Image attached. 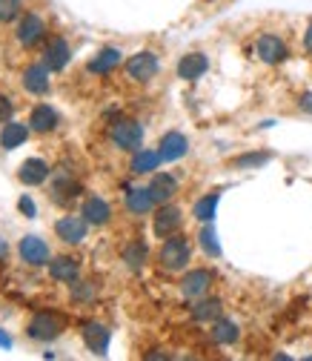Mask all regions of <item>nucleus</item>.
<instances>
[{"label": "nucleus", "mask_w": 312, "mask_h": 361, "mask_svg": "<svg viewBox=\"0 0 312 361\" xmlns=\"http://www.w3.org/2000/svg\"><path fill=\"white\" fill-rule=\"evenodd\" d=\"M270 158H273L270 152H247V155L235 158V161H232V166H235V169H255V166H263Z\"/></svg>", "instance_id": "nucleus-30"}, {"label": "nucleus", "mask_w": 312, "mask_h": 361, "mask_svg": "<svg viewBox=\"0 0 312 361\" xmlns=\"http://www.w3.org/2000/svg\"><path fill=\"white\" fill-rule=\"evenodd\" d=\"M109 135H112L115 147H120V149H126V152H138L141 144H144V129H141V123H138V121H129V118L115 121L112 129H109Z\"/></svg>", "instance_id": "nucleus-2"}, {"label": "nucleus", "mask_w": 312, "mask_h": 361, "mask_svg": "<svg viewBox=\"0 0 312 361\" xmlns=\"http://www.w3.org/2000/svg\"><path fill=\"white\" fill-rule=\"evenodd\" d=\"M29 135V126L26 123H18V121H6L4 123V132H0V147L4 149H18Z\"/></svg>", "instance_id": "nucleus-20"}, {"label": "nucleus", "mask_w": 312, "mask_h": 361, "mask_svg": "<svg viewBox=\"0 0 312 361\" xmlns=\"http://www.w3.org/2000/svg\"><path fill=\"white\" fill-rule=\"evenodd\" d=\"M55 123H58V115L49 106H35L29 115V129H35V132H52Z\"/></svg>", "instance_id": "nucleus-24"}, {"label": "nucleus", "mask_w": 312, "mask_h": 361, "mask_svg": "<svg viewBox=\"0 0 312 361\" xmlns=\"http://www.w3.org/2000/svg\"><path fill=\"white\" fill-rule=\"evenodd\" d=\"M218 198H220L218 192H209V195H204V198L195 204L192 215H195L198 221H204V224H206V221H212V218H215V207H218Z\"/></svg>", "instance_id": "nucleus-29"}, {"label": "nucleus", "mask_w": 312, "mask_h": 361, "mask_svg": "<svg viewBox=\"0 0 312 361\" xmlns=\"http://www.w3.org/2000/svg\"><path fill=\"white\" fill-rule=\"evenodd\" d=\"M86 218H77V215H66L55 224V233L63 244H80L86 238Z\"/></svg>", "instance_id": "nucleus-6"}, {"label": "nucleus", "mask_w": 312, "mask_h": 361, "mask_svg": "<svg viewBox=\"0 0 312 361\" xmlns=\"http://www.w3.org/2000/svg\"><path fill=\"white\" fill-rule=\"evenodd\" d=\"M18 252H20V258H23L26 264H32V267H40V264H46V261H49V247H46V241L37 238V235H26V238H20Z\"/></svg>", "instance_id": "nucleus-7"}, {"label": "nucleus", "mask_w": 312, "mask_h": 361, "mask_svg": "<svg viewBox=\"0 0 312 361\" xmlns=\"http://www.w3.org/2000/svg\"><path fill=\"white\" fill-rule=\"evenodd\" d=\"M255 55L263 61V63H270V66H278L287 61L289 49H287V43L278 37V35H261L255 40Z\"/></svg>", "instance_id": "nucleus-3"}, {"label": "nucleus", "mask_w": 312, "mask_h": 361, "mask_svg": "<svg viewBox=\"0 0 312 361\" xmlns=\"http://www.w3.org/2000/svg\"><path fill=\"white\" fill-rule=\"evenodd\" d=\"M75 195H77V184H72V178L55 180V187H52V201L55 204H69V201H75Z\"/></svg>", "instance_id": "nucleus-28"}, {"label": "nucleus", "mask_w": 312, "mask_h": 361, "mask_svg": "<svg viewBox=\"0 0 312 361\" xmlns=\"http://www.w3.org/2000/svg\"><path fill=\"white\" fill-rule=\"evenodd\" d=\"M301 106H304V109L312 115V95H309V92H306V95H301Z\"/></svg>", "instance_id": "nucleus-37"}, {"label": "nucleus", "mask_w": 312, "mask_h": 361, "mask_svg": "<svg viewBox=\"0 0 312 361\" xmlns=\"http://www.w3.org/2000/svg\"><path fill=\"white\" fill-rule=\"evenodd\" d=\"M83 341H86V347L92 350L95 355H106V350H109V330L104 324H86L83 327Z\"/></svg>", "instance_id": "nucleus-15"}, {"label": "nucleus", "mask_w": 312, "mask_h": 361, "mask_svg": "<svg viewBox=\"0 0 312 361\" xmlns=\"http://www.w3.org/2000/svg\"><path fill=\"white\" fill-rule=\"evenodd\" d=\"M23 0H0V23H9L20 15Z\"/></svg>", "instance_id": "nucleus-31"}, {"label": "nucleus", "mask_w": 312, "mask_h": 361, "mask_svg": "<svg viewBox=\"0 0 312 361\" xmlns=\"http://www.w3.org/2000/svg\"><path fill=\"white\" fill-rule=\"evenodd\" d=\"M77 273H80V264H77L75 258H69V255H58V258L49 264V276H52L55 281L72 284V281L77 279Z\"/></svg>", "instance_id": "nucleus-16"}, {"label": "nucleus", "mask_w": 312, "mask_h": 361, "mask_svg": "<svg viewBox=\"0 0 312 361\" xmlns=\"http://www.w3.org/2000/svg\"><path fill=\"white\" fill-rule=\"evenodd\" d=\"M120 66V49H101L92 61H89V72H95V75H109L112 69Z\"/></svg>", "instance_id": "nucleus-21"}, {"label": "nucleus", "mask_w": 312, "mask_h": 361, "mask_svg": "<svg viewBox=\"0 0 312 361\" xmlns=\"http://www.w3.org/2000/svg\"><path fill=\"white\" fill-rule=\"evenodd\" d=\"M61 330H63V322L58 319L55 312H37L35 319L29 322V327H26L29 338H35V341H49V338H58V336H61Z\"/></svg>", "instance_id": "nucleus-4"}, {"label": "nucleus", "mask_w": 312, "mask_h": 361, "mask_svg": "<svg viewBox=\"0 0 312 361\" xmlns=\"http://www.w3.org/2000/svg\"><path fill=\"white\" fill-rule=\"evenodd\" d=\"M18 178L23 180L26 187H35V184H43V180L49 178V164L46 161H40V158H29L20 164V172Z\"/></svg>", "instance_id": "nucleus-13"}, {"label": "nucleus", "mask_w": 312, "mask_h": 361, "mask_svg": "<svg viewBox=\"0 0 312 361\" xmlns=\"http://www.w3.org/2000/svg\"><path fill=\"white\" fill-rule=\"evenodd\" d=\"M304 49L312 55V23H309V29H306V35H304Z\"/></svg>", "instance_id": "nucleus-36"}, {"label": "nucleus", "mask_w": 312, "mask_h": 361, "mask_svg": "<svg viewBox=\"0 0 312 361\" xmlns=\"http://www.w3.org/2000/svg\"><path fill=\"white\" fill-rule=\"evenodd\" d=\"M192 258V247L184 235H169L163 244H161V252H158V261L163 269L175 273V269H184Z\"/></svg>", "instance_id": "nucleus-1"}, {"label": "nucleus", "mask_w": 312, "mask_h": 361, "mask_svg": "<svg viewBox=\"0 0 312 361\" xmlns=\"http://www.w3.org/2000/svg\"><path fill=\"white\" fill-rule=\"evenodd\" d=\"M126 75L132 80H138V83H146L158 75V55L152 52H138V55H132L126 61Z\"/></svg>", "instance_id": "nucleus-5"}, {"label": "nucleus", "mask_w": 312, "mask_h": 361, "mask_svg": "<svg viewBox=\"0 0 312 361\" xmlns=\"http://www.w3.org/2000/svg\"><path fill=\"white\" fill-rule=\"evenodd\" d=\"M206 69H209V61H206V55H201V52L184 55L181 61H177V78H184V80H198Z\"/></svg>", "instance_id": "nucleus-14"}, {"label": "nucleus", "mask_w": 312, "mask_h": 361, "mask_svg": "<svg viewBox=\"0 0 312 361\" xmlns=\"http://www.w3.org/2000/svg\"><path fill=\"white\" fill-rule=\"evenodd\" d=\"M46 35V23H43L37 15H26L23 20H20V26H18V43L20 47H35V43Z\"/></svg>", "instance_id": "nucleus-11"}, {"label": "nucleus", "mask_w": 312, "mask_h": 361, "mask_svg": "<svg viewBox=\"0 0 312 361\" xmlns=\"http://www.w3.org/2000/svg\"><path fill=\"white\" fill-rule=\"evenodd\" d=\"M9 344H12V341H9L6 336H0V347H9Z\"/></svg>", "instance_id": "nucleus-39"}, {"label": "nucleus", "mask_w": 312, "mask_h": 361, "mask_svg": "<svg viewBox=\"0 0 312 361\" xmlns=\"http://www.w3.org/2000/svg\"><path fill=\"white\" fill-rule=\"evenodd\" d=\"M6 252H9V247H6V238H0V261L6 258Z\"/></svg>", "instance_id": "nucleus-38"}, {"label": "nucleus", "mask_w": 312, "mask_h": 361, "mask_svg": "<svg viewBox=\"0 0 312 361\" xmlns=\"http://www.w3.org/2000/svg\"><path fill=\"white\" fill-rule=\"evenodd\" d=\"M23 89L32 95H46L49 92V75L46 66H29L23 72Z\"/></svg>", "instance_id": "nucleus-17"}, {"label": "nucleus", "mask_w": 312, "mask_h": 361, "mask_svg": "<svg viewBox=\"0 0 312 361\" xmlns=\"http://www.w3.org/2000/svg\"><path fill=\"white\" fill-rule=\"evenodd\" d=\"M66 61H69V43L63 37H52L46 43V49H43V66L58 72L66 66Z\"/></svg>", "instance_id": "nucleus-9"}, {"label": "nucleus", "mask_w": 312, "mask_h": 361, "mask_svg": "<svg viewBox=\"0 0 312 361\" xmlns=\"http://www.w3.org/2000/svg\"><path fill=\"white\" fill-rule=\"evenodd\" d=\"M18 207H20V212H26V215H29V218H32V215H35V204H32V201H29V198H20V204H18Z\"/></svg>", "instance_id": "nucleus-35"}, {"label": "nucleus", "mask_w": 312, "mask_h": 361, "mask_svg": "<svg viewBox=\"0 0 312 361\" xmlns=\"http://www.w3.org/2000/svg\"><path fill=\"white\" fill-rule=\"evenodd\" d=\"M187 149H189V141H187V135H181V132H169V135H163V138H161V147H158L161 161H177V158H184V155H187Z\"/></svg>", "instance_id": "nucleus-10"}, {"label": "nucleus", "mask_w": 312, "mask_h": 361, "mask_svg": "<svg viewBox=\"0 0 312 361\" xmlns=\"http://www.w3.org/2000/svg\"><path fill=\"white\" fill-rule=\"evenodd\" d=\"M152 207H155V198H152L149 187H135L126 192V209L132 215H146Z\"/></svg>", "instance_id": "nucleus-18"}, {"label": "nucleus", "mask_w": 312, "mask_h": 361, "mask_svg": "<svg viewBox=\"0 0 312 361\" xmlns=\"http://www.w3.org/2000/svg\"><path fill=\"white\" fill-rule=\"evenodd\" d=\"M12 101L9 98H4V95H0V123H4V121H9L12 118Z\"/></svg>", "instance_id": "nucleus-34"}, {"label": "nucleus", "mask_w": 312, "mask_h": 361, "mask_svg": "<svg viewBox=\"0 0 312 361\" xmlns=\"http://www.w3.org/2000/svg\"><path fill=\"white\" fill-rule=\"evenodd\" d=\"M215 281V276H212V269H192V273H187L184 276V281H181V293L187 295V298H201L206 290H209V284Z\"/></svg>", "instance_id": "nucleus-8"}, {"label": "nucleus", "mask_w": 312, "mask_h": 361, "mask_svg": "<svg viewBox=\"0 0 312 361\" xmlns=\"http://www.w3.org/2000/svg\"><path fill=\"white\" fill-rule=\"evenodd\" d=\"M158 164H161V152H152V149H138L135 161H132V172H135V175H144V172L158 169Z\"/></svg>", "instance_id": "nucleus-26"}, {"label": "nucleus", "mask_w": 312, "mask_h": 361, "mask_svg": "<svg viewBox=\"0 0 312 361\" xmlns=\"http://www.w3.org/2000/svg\"><path fill=\"white\" fill-rule=\"evenodd\" d=\"M149 192H152V198H155V204H166L175 192H177V180L172 178V175H155L152 178V184H149Z\"/></svg>", "instance_id": "nucleus-22"}, {"label": "nucleus", "mask_w": 312, "mask_h": 361, "mask_svg": "<svg viewBox=\"0 0 312 361\" xmlns=\"http://www.w3.org/2000/svg\"><path fill=\"white\" fill-rule=\"evenodd\" d=\"M83 218L89 224H95V227H104V224H109V218H112V209H109V204L104 198H86Z\"/></svg>", "instance_id": "nucleus-19"}, {"label": "nucleus", "mask_w": 312, "mask_h": 361, "mask_svg": "<svg viewBox=\"0 0 312 361\" xmlns=\"http://www.w3.org/2000/svg\"><path fill=\"white\" fill-rule=\"evenodd\" d=\"M95 293H98L95 281H77V284H72V298L75 301H92Z\"/></svg>", "instance_id": "nucleus-32"}, {"label": "nucleus", "mask_w": 312, "mask_h": 361, "mask_svg": "<svg viewBox=\"0 0 312 361\" xmlns=\"http://www.w3.org/2000/svg\"><path fill=\"white\" fill-rule=\"evenodd\" d=\"M146 255H149V250H146L144 241H132V244H126V250H123V261H126L132 269H141V267L146 264Z\"/></svg>", "instance_id": "nucleus-27"}, {"label": "nucleus", "mask_w": 312, "mask_h": 361, "mask_svg": "<svg viewBox=\"0 0 312 361\" xmlns=\"http://www.w3.org/2000/svg\"><path fill=\"white\" fill-rule=\"evenodd\" d=\"M220 312H224V304L218 298H204L192 307V319L195 322H215V319H220Z\"/></svg>", "instance_id": "nucleus-25"}, {"label": "nucleus", "mask_w": 312, "mask_h": 361, "mask_svg": "<svg viewBox=\"0 0 312 361\" xmlns=\"http://www.w3.org/2000/svg\"><path fill=\"white\" fill-rule=\"evenodd\" d=\"M209 336H212L215 344H235L238 336H241V330H238V324L230 322V319H215Z\"/></svg>", "instance_id": "nucleus-23"}, {"label": "nucleus", "mask_w": 312, "mask_h": 361, "mask_svg": "<svg viewBox=\"0 0 312 361\" xmlns=\"http://www.w3.org/2000/svg\"><path fill=\"white\" fill-rule=\"evenodd\" d=\"M201 247H204V250H206V255H212V258H218V255H220L218 235H215V230H212V227H204V230H201Z\"/></svg>", "instance_id": "nucleus-33"}, {"label": "nucleus", "mask_w": 312, "mask_h": 361, "mask_svg": "<svg viewBox=\"0 0 312 361\" xmlns=\"http://www.w3.org/2000/svg\"><path fill=\"white\" fill-rule=\"evenodd\" d=\"M181 209H177V207H161L158 209V215H155V235L158 238H169L177 227H181Z\"/></svg>", "instance_id": "nucleus-12"}]
</instances>
